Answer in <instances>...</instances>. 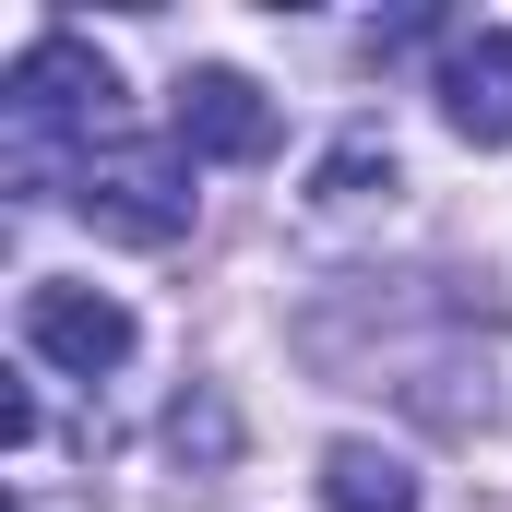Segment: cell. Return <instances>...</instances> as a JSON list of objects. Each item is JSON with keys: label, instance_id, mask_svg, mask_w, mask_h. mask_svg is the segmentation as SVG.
<instances>
[{"label": "cell", "instance_id": "cell-1", "mask_svg": "<svg viewBox=\"0 0 512 512\" xmlns=\"http://www.w3.org/2000/svg\"><path fill=\"white\" fill-rule=\"evenodd\" d=\"M0 108H12V167L36 179V155L48 143H108V120H120V72L84 48V36H24V60H12V84H0Z\"/></svg>", "mask_w": 512, "mask_h": 512}, {"label": "cell", "instance_id": "cell-2", "mask_svg": "<svg viewBox=\"0 0 512 512\" xmlns=\"http://www.w3.org/2000/svg\"><path fill=\"white\" fill-rule=\"evenodd\" d=\"M72 215L120 251H167L191 227V155L179 143H96L72 155Z\"/></svg>", "mask_w": 512, "mask_h": 512}, {"label": "cell", "instance_id": "cell-3", "mask_svg": "<svg viewBox=\"0 0 512 512\" xmlns=\"http://www.w3.org/2000/svg\"><path fill=\"white\" fill-rule=\"evenodd\" d=\"M24 346L48 358V370H72V382H108L131 358V310L108 298V286H24Z\"/></svg>", "mask_w": 512, "mask_h": 512}, {"label": "cell", "instance_id": "cell-4", "mask_svg": "<svg viewBox=\"0 0 512 512\" xmlns=\"http://www.w3.org/2000/svg\"><path fill=\"white\" fill-rule=\"evenodd\" d=\"M167 143H179V155H227V167H251V155H274V96H262L251 72H179Z\"/></svg>", "mask_w": 512, "mask_h": 512}, {"label": "cell", "instance_id": "cell-5", "mask_svg": "<svg viewBox=\"0 0 512 512\" xmlns=\"http://www.w3.org/2000/svg\"><path fill=\"white\" fill-rule=\"evenodd\" d=\"M441 120L489 155L512 143V24H477V36L441 48Z\"/></svg>", "mask_w": 512, "mask_h": 512}, {"label": "cell", "instance_id": "cell-6", "mask_svg": "<svg viewBox=\"0 0 512 512\" xmlns=\"http://www.w3.org/2000/svg\"><path fill=\"white\" fill-rule=\"evenodd\" d=\"M322 501L334 512H417V477H405V453H382V441H334L322 453Z\"/></svg>", "mask_w": 512, "mask_h": 512}, {"label": "cell", "instance_id": "cell-7", "mask_svg": "<svg viewBox=\"0 0 512 512\" xmlns=\"http://www.w3.org/2000/svg\"><path fill=\"white\" fill-rule=\"evenodd\" d=\"M167 441H179V465H227V453H239V417H227L215 393H179V417H167Z\"/></svg>", "mask_w": 512, "mask_h": 512}]
</instances>
